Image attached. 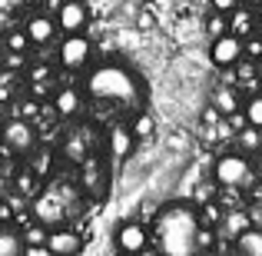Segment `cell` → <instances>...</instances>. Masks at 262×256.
Here are the masks:
<instances>
[{
  "label": "cell",
  "instance_id": "6da1fadb",
  "mask_svg": "<svg viewBox=\"0 0 262 256\" xmlns=\"http://www.w3.org/2000/svg\"><path fill=\"white\" fill-rule=\"evenodd\" d=\"M86 96L100 107H110L116 113H129V110L143 107V84L133 70L120 64H103L90 70L86 77Z\"/></svg>",
  "mask_w": 262,
  "mask_h": 256
},
{
  "label": "cell",
  "instance_id": "7a4b0ae2",
  "mask_svg": "<svg viewBox=\"0 0 262 256\" xmlns=\"http://www.w3.org/2000/svg\"><path fill=\"white\" fill-rule=\"evenodd\" d=\"M203 226L199 213L192 210L189 203L176 200V203H166L153 220V243L160 246L163 253H173V256H189L199 253L196 246V233Z\"/></svg>",
  "mask_w": 262,
  "mask_h": 256
},
{
  "label": "cell",
  "instance_id": "3957f363",
  "mask_svg": "<svg viewBox=\"0 0 262 256\" xmlns=\"http://www.w3.org/2000/svg\"><path fill=\"white\" fill-rule=\"evenodd\" d=\"M73 203H77V200H73V190H67V186H47V190H40L37 196H33V216L47 226H60L70 216Z\"/></svg>",
  "mask_w": 262,
  "mask_h": 256
},
{
  "label": "cell",
  "instance_id": "277c9868",
  "mask_svg": "<svg viewBox=\"0 0 262 256\" xmlns=\"http://www.w3.org/2000/svg\"><path fill=\"white\" fill-rule=\"evenodd\" d=\"M212 180L216 186H236V190H246V186L256 180V167L246 160L243 153H223L212 167Z\"/></svg>",
  "mask_w": 262,
  "mask_h": 256
},
{
  "label": "cell",
  "instance_id": "5b68a950",
  "mask_svg": "<svg viewBox=\"0 0 262 256\" xmlns=\"http://www.w3.org/2000/svg\"><path fill=\"white\" fill-rule=\"evenodd\" d=\"M4 147L10 150L13 156H27L37 150V130H33L30 120H10L4 127Z\"/></svg>",
  "mask_w": 262,
  "mask_h": 256
},
{
  "label": "cell",
  "instance_id": "8992f818",
  "mask_svg": "<svg viewBox=\"0 0 262 256\" xmlns=\"http://www.w3.org/2000/svg\"><path fill=\"white\" fill-rule=\"evenodd\" d=\"M93 57V44L83 37V33H67V40L60 44V64L67 70H83Z\"/></svg>",
  "mask_w": 262,
  "mask_h": 256
},
{
  "label": "cell",
  "instance_id": "52a82bcc",
  "mask_svg": "<svg viewBox=\"0 0 262 256\" xmlns=\"http://www.w3.org/2000/svg\"><path fill=\"white\" fill-rule=\"evenodd\" d=\"M209 60L216 67H236L239 60H243V37H236V33H219V37H212V47H209Z\"/></svg>",
  "mask_w": 262,
  "mask_h": 256
},
{
  "label": "cell",
  "instance_id": "ba28073f",
  "mask_svg": "<svg viewBox=\"0 0 262 256\" xmlns=\"http://www.w3.org/2000/svg\"><path fill=\"white\" fill-rule=\"evenodd\" d=\"M90 24V7L83 0H63L57 10V27L63 33H83Z\"/></svg>",
  "mask_w": 262,
  "mask_h": 256
},
{
  "label": "cell",
  "instance_id": "9c48e42d",
  "mask_svg": "<svg viewBox=\"0 0 262 256\" xmlns=\"http://www.w3.org/2000/svg\"><path fill=\"white\" fill-rule=\"evenodd\" d=\"M113 243H116V250L120 253H143L149 246V233H146V226L143 223H120L116 226V237H113Z\"/></svg>",
  "mask_w": 262,
  "mask_h": 256
},
{
  "label": "cell",
  "instance_id": "30bf717a",
  "mask_svg": "<svg viewBox=\"0 0 262 256\" xmlns=\"http://www.w3.org/2000/svg\"><path fill=\"white\" fill-rule=\"evenodd\" d=\"M47 250L60 253V256H73L83 250V237L73 230H53V233H47Z\"/></svg>",
  "mask_w": 262,
  "mask_h": 256
},
{
  "label": "cell",
  "instance_id": "8fae6325",
  "mask_svg": "<svg viewBox=\"0 0 262 256\" xmlns=\"http://www.w3.org/2000/svg\"><path fill=\"white\" fill-rule=\"evenodd\" d=\"M24 33L30 37L33 47H47L53 40V33H57V24H53L50 17H43V13H33V17H27Z\"/></svg>",
  "mask_w": 262,
  "mask_h": 256
},
{
  "label": "cell",
  "instance_id": "7c38bea8",
  "mask_svg": "<svg viewBox=\"0 0 262 256\" xmlns=\"http://www.w3.org/2000/svg\"><path fill=\"white\" fill-rule=\"evenodd\" d=\"M246 226H252L249 213H246V210H239V206H232V210H226V213H223V220H219V237L236 240L239 233L246 230Z\"/></svg>",
  "mask_w": 262,
  "mask_h": 256
},
{
  "label": "cell",
  "instance_id": "4fadbf2b",
  "mask_svg": "<svg viewBox=\"0 0 262 256\" xmlns=\"http://www.w3.org/2000/svg\"><path fill=\"white\" fill-rule=\"evenodd\" d=\"M90 143H93V140H90V133H86L83 127H77L63 140V156H67V160H73V163H83L86 156H90Z\"/></svg>",
  "mask_w": 262,
  "mask_h": 256
},
{
  "label": "cell",
  "instance_id": "5bb4252c",
  "mask_svg": "<svg viewBox=\"0 0 262 256\" xmlns=\"http://www.w3.org/2000/svg\"><path fill=\"white\" fill-rule=\"evenodd\" d=\"M136 147V136L129 127H123V123H116L113 130H110V153L116 156V160H123V156H129Z\"/></svg>",
  "mask_w": 262,
  "mask_h": 256
},
{
  "label": "cell",
  "instance_id": "9a60e30c",
  "mask_svg": "<svg viewBox=\"0 0 262 256\" xmlns=\"http://www.w3.org/2000/svg\"><path fill=\"white\" fill-rule=\"evenodd\" d=\"M236 253H246V256H262V226H246L236 240H232Z\"/></svg>",
  "mask_w": 262,
  "mask_h": 256
},
{
  "label": "cell",
  "instance_id": "2e32d148",
  "mask_svg": "<svg viewBox=\"0 0 262 256\" xmlns=\"http://www.w3.org/2000/svg\"><path fill=\"white\" fill-rule=\"evenodd\" d=\"M212 107L223 116H229V113H236V110H243V100H239V93L232 87H219L216 93H212Z\"/></svg>",
  "mask_w": 262,
  "mask_h": 256
},
{
  "label": "cell",
  "instance_id": "e0dca14e",
  "mask_svg": "<svg viewBox=\"0 0 262 256\" xmlns=\"http://www.w3.org/2000/svg\"><path fill=\"white\" fill-rule=\"evenodd\" d=\"M13 190H17L24 200L37 196V193H40V176L33 170H17V173H13Z\"/></svg>",
  "mask_w": 262,
  "mask_h": 256
},
{
  "label": "cell",
  "instance_id": "ac0fdd59",
  "mask_svg": "<svg viewBox=\"0 0 262 256\" xmlns=\"http://www.w3.org/2000/svg\"><path fill=\"white\" fill-rule=\"evenodd\" d=\"M229 33H236V37H249V33H256V17H252L249 10H232L229 13Z\"/></svg>",
  "mask_w": 262,
  "mask_h": 256
},
{
  "label": "cell",
  "instance_id": "d6986e66",
  "mask_svg": "<svg viewBox=\"0 0 262 256\" xmlns=\"http://www.w3.org/2000/svg\"><path fill=\"white\" fill-rule=\"evenodd\" d=\"M80 107H83V96H80V90H60L57 93V113L60 116H73L80 113Z\"/></svg>",
  "mask_w": 262,
  "mask_h": 256
},
{
  "label": "cell",
  "instance_id": "ffe728a7",
  "mask_svg": "<svg viewBox=\"0 0 262 256\" xmlns=\"http://www.w3.org/2000/svg\"><path fill=\"white\" fill-rule=\"evenodd\" d=\"M27 250L24 237H20L17 230H7V226H0V256H20Z\"/></svg>",
  "mask_w": 262,
  "mask_h": 256
},
{
  "label": "cell",
  "instance_id": "44dd1931",
  "mask_svg": "<svg viewBox=\"0 0 262 256\" xmlns=\"http://www.w3.org/2000/svg\"><path fill=\"white\" fill-rule=\"evenodd\" d=\"M80 167H83V190H86V193H100V180H103V167H100V160L86 156Z\"/></svg>",
  "mask_w": 262,
  "mask_h": 256
},
{
  "label": "cell",
  "instance_id": "7402d4cb",
  "mask_svg": "<svg viewBox=\"0 0 262 256\" xmlns=\"http://www.w3.org/2000/svg\"><path fill=\"white\" fill-rule=\"evenodd\" d=\"M236 143H239V147L246 150V153H256V150L262 147V136H259V127H252V123H246V127L239 130Z\"/></svg>",
  "mask_w": 262,
  "mask_h": 256
},
{
  "label": "cell",
  "instance_id": "603a6c76",
  "mask_svg": "<svg viewBox=\"0 0 262 256\" xmlns=\"http://www.w3.org/2000/svg\"><path fill=\"white\" fill-rule=\"evenodd\" d=\"M243 113H246V120H249L252 127H259V130H262V93L249 96V100L243 103Z\"/></svg>",
  "mask_w": 262,
  "mask_h": 256
},
{
  "label": "cell",
  "instance_id": "cb8c5ba5",
  "mask_svg": "<svg viewBox=\"0 0 262 256\" xmlns=\"http://www.w3.org/2000/svg\"><path fill=\"white\" fill-rule=\"evenodd\" d=\"M4 47H7V53H24L27 47H30V37H27L24 30H10L7 40H4Z\"/></svg>",
  "mask_w": 262,
  "mask_h": 256
},
{
  "label": "cell",
  "instance_id": "d4e9b609",
  "mask_svg": "<svg viewBox=\"0 0 262 256\" xmlns=\"http://www.w3.org/2000/svg\"><path fill=\"white\" fill-rule=\"evenodd\" d=\"M133 136L136 140H143V136H153V130H156V123H153V116L149 113H136V120H133Z\"/></svg>",
  "mask_w": 262,
  "mask_h": 256
},
{
  "label": "cell",
  "instance_id": "484cf974",
  "mask_svg": "<svg viewBox=\"0 0 262 256\" xmlns=\"http://www.w3.org/2000/svg\"><path fill=\"white\" fill-rule=\"evenodd\" d=\"M199 220H203L206 226H219V220H223L219 200H206V203H203V213H199Z\"/></svg>",
  "mask_w": 262,
  "mask_h": 256
},
{
  "label": "cell",
  "instance_id": "4316f807",
  "mask_svg": "<svg viewBox=\"0 0 262 256\" xmlns=\"http://www.w3.org/2000/svg\"><path fill=\"white\" fill-rule=\"evenodd\" d=\"M206 30H209V37H219V33H226L229 30V13H212L209 20H206Z\"/></svg>",
  "mask_w": 262,
  "mask_h": 256
},
{
  "label": "cell",
  "instance_id": "83f0119b",
  "mask_svg": "<svg viewBox=\"0 0 262 256\" xmlns=\"http://www.w3.org/2000/svg\"><path fill=\"white\" fill-rule=\"evenodd\" d=\"M243 57H249V60H262V37H256V33L243 37Z\"/></svg>",
  "mask_w": 262,
  "mask_h": 256
},
{
  "label": "cell",
  "instance_id": "f1b7e54d",
  "mask_svg": "<svg viewBox=\"0 0 262 256\" xmlns=\"http://www.w3.org/2000/svg\"><path fill=\"white\" fill-rule=\"evenodd\" d=\"M24 243L27 246H47V230L43 226H27L24 230Z\"/></svg>",
  "mask_w": 262,
  "mask_h": 256
},
{
  "label": "cell",
  "instance_id": "f546056e",
  "mask_svg": "<svg viewBox=\"0 0 262 256\" xmlns=\"http://www.w3.org/2000/svg\"><path fill=\"white\" fill-rule=\"evenodd\" d=\"M212 243H216V230L212 226H199V233H196V246L199 250H212Z\"/></svg>",
  "mask_w": 262,
  "mask_h": 256
},
{
  "label": "cell",
  "instance_id": "4dcf8cb0",
  "mask_svg": "<svg viewBox=\"0 0 262 256\" xmlns=\"http://www.w3.org/2000/svg\"><path fill=\"white\" fill-rule=\"evenodd\" d=\"M239 7V0H212V10H219V13H232Z\"/></svg>",
  "mask_w": 262,
  "mask_h": 256
},
{
  "label": "cell",
  "instance_id": "1f68e13d",
  "mask_svg": "<svg viewBox=\"0 0 262 256\" xmlns=\"http://www.w3.org/2000/svg\"><path fill=\"white\" fill-rule=\"evenodd\" d=\"M13 220V210H10V203L7 200H0V226H7Z\"/></svg>",
  "mask_w": 262,
  "mask_h": 256
},
{
  "label": "cell",
  "instance_id": "d6a6232c",
  "mask_svg": "<svg viewBox=\"0 0 262 256\" xmlns=\"http://www.w3.org/2000/svg\"><path fill=\"white\" fill-rule=\"evenodd\" d=\"M196 200H199V203L212 200V186H199V190H196Z\"/></svg>",
  "mask_w": 262,
  "mask_h": 256
},
{
  "label": "cell",
  "instance_id": "836d02e7",
  "mask_svg": "<svg viewBox=\"0 0 262 256\" xmlns=\"http://www.w3.org/2000/svg\"><path fill=\"white\" fill-rule=\"evenodd\" d=\"M30 77H33V80H47V77H50V70H47V67H33Z\"/></svg>",
  "mask_w": 262,
  "mask_h": 256
},
{
  "label": "cell",
  "instance_id": "e575fe53",
  "mask_svg": "<svg viewBox=\"0 0 262 256\" xmlns=\"http://www.w3.org/2000/svg\"><path fill=\"white\" fill-rule=\"evenodd\" d=\"M27 253H30V256H47L50 250H47V246H27Z\"/></svg>",
  "mask_w": 262,
  "mask_h": 256
},
{
  "label": "cell",
  "instance_id": "d590c367",
  "mask_svg": "<svg viewBox=\"0 0 262 256\" xmlns=\"http://www.w3.org/2000/svg\"><path fill=\"white\" fill-rule=\"evenodd\" d=\"M256 176H262V147L256 150Z\"/></svg>",
  "mask_w": 262,
  "mask_h": 256
},
{
  "label": "cell",
  "instance_id": "8d00e7d4",
  "mask_svg": "<svg viewBox=\"0 0 262 256\" xmlns=\"http://www.w3.org/2000/svg\"><path fill=\"white\" fill-rule=\"evenodd\" d=\"M243 7H262V0H239Z\"/></svg>",
  "mask_w": 262,
  "mask_h": 256
},
{
  "label": "cell",
  "instance_id": "74e56055",
  "mask_svg": "<svg viewBox=\"0 0 262 256\" xmlns=\"http://www.w3.org/2000/svg\"><path fill=\"white\" fill-rule=\"evenodd\" d=\"M7 153H10V150H7V147H0V167H4V156Z\"/></svg>",
  "mask_w": 262,
  "mask_h": 256
},
{
  "label": "cell",
  "instance_id": "f35d334b",
  "mask_svg": "<svg viewBox=\"0 0 262 256\" xmlns=\"http://www.w3.org/2000/svg\"><path fill=\"white\" fill-rule=\"evenodd\" d=\"M4 57H7V47H4V44H0V64H4Z\"/></svg>",
  "mask_w": 262,
  "mask_h": 256
},
{
  "label": "cell",
  "instance_id": "ab89813d",
  "mask_svg": "<svg viewBox=\"0 0 262 256\" xmlns=\"http://www.w3.org/2000/svg\"><path fill=\"white\" fill-rule=\"evenodd\" d=\"M256 73H259V80H262V60H256Z\"/></svg>",
  "mask_w": 262,
  "mask_h": 256
},
{
  "label": "cell",
  "instance_id": "60d3db41",
  "mask_svg": "<svg viewBox=\"0 0 262 256\" xmlns=\"http://www.w3.org/2000/svg\"><path fill=\"white\" fill-rule=\"evenodd\" d=\"M0 200H4V183H0Z\"/></svg>",
  "mask_w": 262,
  "mask_h": 256
},
{
  "label": "cell",
  "instance_id": "b9f144b4",
  "mask_svg": "<svg viewBox=\"0 0 262 256\" xmlns=\"http://www.w3.org/2000/svg\"><path fill=\"white\" fill-rule=\"evenodd\" d=\"M27 4H30V0H27Z\"/></svg>",
  "mask_w": 262,
  "mask_h": 256
}]
</instances>
